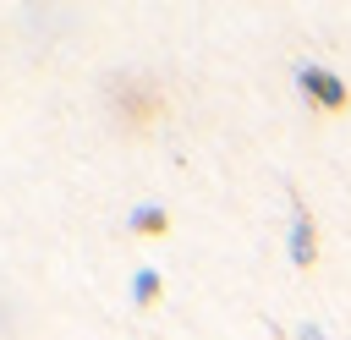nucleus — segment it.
<instances>
[{
	"instance_id": "nucleus-3",
	"label": "nucleus",
	"mask_w": 351,
	"mask_h": 340,
	"mask_svg": "<svg viewBox=\"0 0 351 340\" xmlns=\"http://www.w3.org/2000/svg\"><path fill=\"white\" fill-rule=\"evenodd\" d=\"M285 252H291L296 269H313V263H318V219H313V208L302 203L296 186H291V230H285Z\"/></svg>"
},
{
	"instance_id": "nucleus-4",
	"label": "nucleus",
	"mask_w": 351,
	"mask_h": 340,
	"mask_svg": "<svg viewBox=\"0 0 351 340\" xmlns=\"http://www.w3.org/2000/svg\"><path fill=\"white\" fill-rule=\"evenodd\" d=\"M126 230H132V236H165V230H170V208H165V203H137V208L126 214Z\"/></svg>"
},
{
	"instance_id": "nucleus-1",
	"label": "nucleus",
	"mask_w": 351,
	"mask_h": 340,
	"mask_svg": "<svg viewBox=\"0 0 351 340\" xmlns=\"http://www.w3.org/2000/svg\"><path fill=\"white\" fill-rule=\"evenodd\" d=\"M104 110H110L115 132L143 137V132L165 115V88H159L148 71H115V77L104 82Z\"/></svg>"
},
{
	"instance_id": "nucleus-6",
	"label": "nucleus",
	"mask_w": 351,
	"mask_h": 340,
	"mask_svg": "<svg viewBox=\"0 0 351 340\" xmlns=\"http://www.w3.org/2000/svg\"><path fill=\"white\" fill-rule=\"evenodd\" d=\"M296 340H324V329H313V324H302V329H296Z\"/></svg>"
},
{
	"instance_id": "nucleus-5",
	"label": "nucleus",
	"mask_w": 351,
	"mask_h": 340,
	"mask_svg": "<svg viewBox=\"0 0 351 340\" xmlns=\"http://www.w3.org/2000/svg\"><path fill=\"white\" fill-rule=\"evenodd\" d=\"M159 296H165V274H159V269H148V263H143V269H132V302H137V307H154Z\"/></svg>"
},
{
	"instance_id": "nucleus-2",
	"label": "nucleus",
	"mask_w": 351,
	"mask_h": 340,
	"mask_svg": "<svg viewBox=\"0 0 351 340\" xmlns=\"http://www.w3.org/2000/svg\"><path fill=\"white\" fill-rule=\"evenodd\" d=\"M296 93H302L318 115H340V110H351V82H346L340 71L318 66V60H302V66H296Z\"/></svg>"
}]
</instances>
